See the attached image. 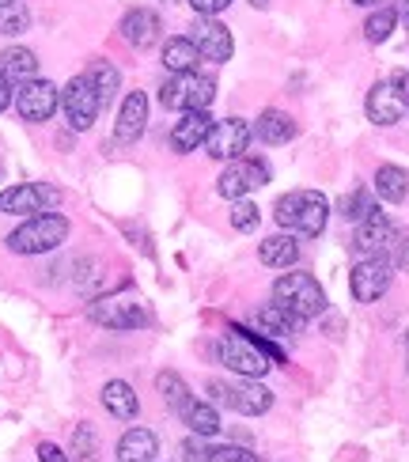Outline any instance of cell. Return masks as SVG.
Returning a JSON list of instances; mask_svg holds the SVG:
<instances>
[{"mask_svg":"<svg viewBox=\"0 0 409 462\" xmlns=\"http://www.w3.org/2000/svg\"><path fill=\"white\" fill-rule=\"evenodd\" d=\"M217 356H220L224 368H231L243 379H258V375H265L273 368V360H284V353L277 349V345L265 341V337L246 334L243 326H231V330L220 337Z\"/></svg>","mask_w":409,"mask_h":462,"instance_id":"6da1fadb","label":"cell"},{"mask_svg":"<svg viewBox=\"0 0 409 462\" xmlns=\"http://www.w3.org/2000/svg\"><path fill=\"white\" fill-rule=\"evenodd\" d=\"M273 217H277L281 227H292L300 236H322L326 220H330V201L319 194V189H292V194L277 198L273 205Z\"/></svg>","mask_w":409,"mask_h":462,"instance_id":"7a4b0ae2","label":"cell"},{"mask_svg":"<svg viewBox=\"0 0 409 462\" xmlns=\"http://www.w3.org/2000/svg\"><path fill=\"white\" fill-rule=\"evenodd\" d=\"M69 239V220L61 213H38L27 217L8 236V250L12 254H50Z\"/></svg>","mask_w":409,"mask_h":462,"instance_id":"3957f363","label":"cell"},{"mask_svg":"<svg viewBox=\"0 0 409 462\" xmlns=\"http://www.w3.org/2000/svg\"><path fill=\"white\" fill-rule=\"evenodd\" d=\"M217 99V80L212 76H201L198 69L193 72H174L171 80L160 88V103L167 110H209V103Z\"/></svg>","mask_w":409,"mask_h":462,"instance_id":"277c9868","label":"cell"},{"mask_svg":"<svg viewBox=\"0 0 409 462\" xmlns=\"http://www.w3.org/2000/svg\"><path fill=\"white\" fill-rule=\"evenodd\" d=\"M273 300L288 307L296 319H315L326 311V292L311 273H284L273 284Z\"/></svg>","mask_w":409,"mask_h":462,"instance_id":"5b68a950","label":"cell"},{"mask_svg":"<svg viewBox=\"0 0 409 462\" xmlns=\"http://www.w3.org/2000/svg\"><path fill=\"white\" fill-rule=\"evenodd\" d=\"M209 402L212 406H228L243 417H262L269 406H273V394L262 387V383H220L212 379L209 383Z\"/></svg>","mask_w":409,"mask_h":462,"instance_id":"8992f818","label":"cell"},{"mask_svg":"<svg viewBox=\"0 0 409 462\" xmlns=\"http://www.w3.org/2000/svg\"><path fill=\"white\" fill-rule=\"evenodd\" d=\"M61 110H65V118L76 133H88L95 125V118H99V110H103V99H99V91H95L91 84V76H72V80L65 84L61 91Z\"/></svg>","mask_w":409,"mask_h":462,"instance_id":"52a82bcc","label":"cell"},{"mask_svg":"<svg viewBox=\"0 0 409 462\" xmlns=\"http://www.w3.org/2000/svg\"><path fill=\"white\" fill-rule=\"evenodd\" d=\"M402 243H405V236L383 213H372L367 220L357 224V250L364 258H395Z\"/></svg>","mask_w":409,"mask_h":462,"instance_id":"ba28073f","label":"cell"},{"mask_svg":"<svg viewBox=\"0 0 409 462\" xmlns=\"http://www.w3.org/2000/svg\"><path fill=\"white\" fill-rule=\"evenodd\" d=\"M88 319L103 330H144L148 326V307L136 300H95L88 307Z\"/></svg>","mask_w":409,"mask_h":462,"instance_id":"9c48e42d","label":"cell"},{"mask_svg":"<svg viewBox=\"0 0 409 462\" xmlns=\"http://www.w3.org/2000/svg\"><path fill=\"white\" fill-rule=\"evenodd\" d=\"M57 189L46 182H23V186H8L0 194V213L5 217H38V213H50L57 205Z\"/></svg>","mask_w":409,"mask_h":462,"instance_id":"30bf717a","label":"cell"},{"mask_svg":"<svg viewBox=\"0 0 409 462\" xmlns=\"http://www.w3.org/2000/svg\"><path fill=\"white\" fill-rule=\"evenodd\" d=\"M391 281H395L391 258H364L353 265V273H349V288H353L357 303H376L379 296H386Z\"/></svg>","mask_w":409,"mask_h":462,"instance_id":"8fae6325","label":"cell"},{"mask_svg":"<svg viewBox=\"0 0 409 462\" xmlns=\"http://www.w3.org/2000/svg\"><path fill=\"white\" fill-rule=\"evenodd\" d=\"M265 182H269V167H265V160L239 156V160H231V167L220 175L217 189H220V198L239 201V198H246V194H255V189L265 186Z\"/></svg>","mask_w":409,"mask_h":462,"instance_id":"7c38bea8","label":"cell"},{"mask_svg":"<svg viewBox=\"0 0 409 462\" xmlns=\"http://www.w3.org/2000/svg\"><path fill=\"white\" fill-rule=\"evenodd\" d=\"M57 106H61V91H57L50 80H27L15 91V110L23 122H34V125L50 122Z\"/></svg>","mask_w":409,"mask_h":462,"instance_id":"4fadbf2b","label":"cell"},{"mask_svg":"<svg viewBox=\"0 0 409 462\" xmlns=\"http://www.w3.org/2000/svg\"><path fill=\"white\" fill-rule=\"evenodd\" d=\"M250 137H255V129L243 118H224L212 125V133L205 137V152L212 160H239V156H246Z\"/></svg>","mask_w":409,"mask_h":462,"instance_id":"5bb4252c","label":"cell"},{"mask_svg":"<svg viewBox=\"0 0 409 462\" xmlns=\"http://www.w3.org/2000/svg\"><path fill=\"white\" fill-rule=\"evenodd\" d=\"M190 38H193V46H198L201 61H212V65H224L231 50H236V38H231V31L217 15H201L198 23L190 27Z\"/></svg>","mask_w":409,"mask_h":462,"instance_id":"9a60e30c","label":"cell"},{"mask_svg":"<svg viewBox=\"0 0 409 462\" xmlns=\"http://www.w3.org/2000/svg\"><path fill=\"white\" fill-rule=\"evenodd\" d=\"M118 31H122V38L133 50H152L163 38V23H160V15H155L152 8H129L122 15Z\"/></svg>","mask_w":409,"mask_h":462,"instance_id":"2e32d148","label":"cell"},{"mask_svg":"<svg viewBox=\"0 0 409 462\" xmlns=\"http://www.w3.org/2000/svg\"><path fill=\"white\" fill-rule=\"evenodd\" d=\"M364 110L376 125H398L402 114H405V95L395 88V80H383V84H376L372 91H367Z\"/></svg>","mask_w":409,"mask_h":462,"instance_id":"e0dca14e","label":"cell"},{"mask_svg":"<svg viewBox=\"0 0 409 462\" xmlns=\"http://www.w3.org/2000/svg\"><path fill=\"white\" fill-rule=\"evenodd\" d=\"M144 122H148V95L129 91L118 110V122H114V144H133L144 133Z\"/></svg>","mask_w":409,"mask_h":462,"instance_id":"ac0fdd59","label":"cell"},{"mask_svg":"<svg viewBox=\"0 0 409 462\" xmlns=\"http://www.w3.org/2000/svg\"><path fill=\"white\" fill-rule=\"evenodd\" d=\"M212 122L209 118V110H186L179 122H174V129H171V148L174 152H193V148H201L205 144V137L212 133Z\"/></svg>","mask_w":409,"mask_h":462,"instance_id":"d6986e66","label":"cell"},{"mask_svg":"<svg viewBox=\"0 0 409 462\" xmlns=\"http://www.w3.org/2000/svg\"><path fill=\"white\" fill-rule=\"evenodd\" d=\"M160 455V439L148 429H129L118 439V462H155Z\"/></svg>","mask_w":409,"mask_h":462,"instance_id":"ffe728a7","label":"cell"},{"mask_svg":"<svg viewBox=\"0 0 409 462\" xmlns=\"http://www.w3.org/2000/svg\"><path fill=\"white\" fill-rule=\"evenodd\" d=\"M103 406H107V413H114L118 420H133L136 413H141V398L133 394V387L125 379H110L103 387Z\"/></svg>","mask_w":409,"mask_h":462,"instance_id":"44dd1931","label":"cell"},{"mask_svg":"<svg viewBox=\"0 0 409 462\" xmlns=\"http://www.w3.org/2000/svg\"><path fill=\"white\" fill-rule=\"evenodd\" d=\"M0 72H5L15 88L27 84V80H38V57L23 46H8L5 53H0Z\"/></svg>","mask_w":409,"mask_h":462,"instance_id":"7402d4cb","label":"cell"},{"mask_svg":"<svg viewBox=\"0 0 409 462\" xmlns=\"http://www.w3.org/2000/svg\"><path fill=\"white\" fill-rule=\"evenodd\" d=\"M255 137L262 144H288L296 137V122H292V114L284 110H262V118L255 125Z\"/></svg>","mask_w":409,"mask_h":462,"instance_id":"603a6c76","label":"cell"},{"mask_svg":"<svg viewBox=\"0 0 409 462\" xmlns=\"http://www.w3.org/2000/svg\"><path fill=\"white\" fill-rule=\"evenodd\" d=\"M201 61L198 46H193L190 34H179V38H167L163 42V69L167 72H193Z\"/></svg>","mask_w":409,"mask_h":462,"instance_id":"cb8c5ba5","label":"cell"},{"mask_svg":"<svg viewBox=\"0 0 409 462\" xmlns=\"http://www.w3.org/2000/svg\"><path fill=\"white\" fill-rule=\"evenodd\" d=\"M258 258L269 269H288V265H296V258H300V243L292 236H269L258 246Z\"/></svg>","mask_w":409,"mask_h":462,"instance_id":"d4e9b609","label":"cell"},{"mask_svg":"<svg viewBox=\"0 0 409 462\" xmlns=\"http://www.w3.org/2000/svg\"><path fill=\"white\" fill-rule=\"evenodd\" d=\"M376 194H379L386 205H402V201L409 198V175H405L402 167H395V163L379 167V171H376Z\"/></svg>","mask_w":409,"mask_h":462,"instance_id":"484cf974","label":"cell"},{"mask_svg":"<svg viewBox=\"0 0 409 462\" xmlns=\"http://www.w3.org/2000/svg\"><path fill=\"white\" fill-rule=\"evenodd\" d=\"M300 322H303V319H296V315H292L288 307H281L277 300L265 303L262 311H258V326H262L265 334H273V337H292V334L300 330Z\"/></svg>","mask_w":409,"mask_h":462,"instance_id":"4316f807","label":"cell"},{"mask_svg":"<svg viewBox=\"0 0 409 462\" xmlns=\"http://www.w3.org/2000/svg\"><path fill=\"white\" fill-rule=\"evenodd\" d=\"M182 420L190 425L193 436H205V439H209V436L220 432V413H217V406H212V402H198V398H193L190 406L182 410Z\"/></svg>","mask_w":409,"mask_h":462,"instance_id":"83f0119b","label":"cell"},{"mask_svg":"<svg viewBox=\"0 0 409 462\" xmlns=\"http://www.w3.org/2000/svg\"><path fill=\"white\" fill-rule=\"evenodd\" d=\"M155 391L163 394V402H167L174 413H182L190 402H193V394H190V387H186V379H182V375H174V372H160V375H155Z\"/></svg>","mask_w":409,"mask_h":462,"instance_id":"f1b7e54d","label":"cell"},{"mask_svg":"<svg viewBox=\"0 0 409 462\" xmlns=\"http://www.w3.org/2000/svg\"><path fill=\"white\" fill-rule=\"evenodd\" d=\"M31 27L27 0H0V34H23Z\"/></svg>","mask_w":409,"mask_h":462,"instance_id":"f546056e","label":"cell"},{"mask_svg":"<svg viewBox=\"0 0 409 462\" xmlns=\"http://www.w3.org/2000/svg\"><path fill=\"white\" fill-rule=\"evenodd\" d=\"M88 76H91L95 91H99V99H103V103H114V95H118V88H122L118 69H114L110 61H95V65L88 69Z\"/></svg>","mask_w":409,"mask_h":462,"instance_id":"4dcf8cb0","label":"cell"},{"mask_svg":"<svg viewBox=\"0 0 409 462\" xmlns=\"http://www.w3.org/2000/svg\"><path fill=\"white\" fill-rule=\"evenodd\" d=\"M395 27H398V12H395V8H379V12L367 15L364 38H367L372 46H379V42H386V38L395 34Z\"/></svg>","mask_w":409,"mask_h":462,"instance_id":"1f68e13d","label":"cell"},{"mask_svg":"<svg viewBox=\"0 0 409 462\" xmlns=\"http://www.w3.org/2000/svg\"><path fill=\"white\" fill-rule=\"evenodd\" d=\"M372 213H379V205H376V198L367 194V189H353V194L341 198V217H345V220L360 224V220H367Z\"/></svg>","mask_w":409,"mask_h":462,"instance_id":"d6a6232c","label":"cell"},{"mask_svg":"<svg viewBox=\"0 0 409 462\" xmlns=\"http://www.w3.org/2000/svg\"><path fill=\"white\" fill-rule=\"evenodd\" d=\"M258 220H262V208L250 205L246 198H239L236 205H231V227H236V231H255Z\"/></svg>","mask_w":409,"mask_h":462,"instance_id":"836d02e7","label":"cell"},{"mask_svg":"<svg viewBox=\"0 0 409 462\" xmlns=\"http://www.w3.org/2000/svg\"><path fill=\"white\" fill-rule=\"evenodd\" d=\"M72 448H76V455H80L84 462H95V451H99V439H95L91 425L76 429V436H72Z\"/></svg>","mask_w":409,"mask_h":462,"instance_id":"e575fe53","label":"cell"},{"mask_svg":"<svg viewBox=\"0 0 409 462\" xmlns=\"http://www.w3.org/2000/svg\"><path fill=\"white\" fill-rule=\"evenodd\" d=\"M182 462H212V448L205 444V436H190L182 444Z\"/></svg>","mask_w":409,"mask_h":462,"instance_id":"d590c367","label":"cell"},{"mask_svg":"<svg viewBox=\"0 0 409 462\" xmlns=\"http://www.w3.org/2000/svg\"><path fill=\"white\" fill-rule=\"evenodd\" d=\"M212 462H258L246 448H212Z\"/></svg>","mask_w":409,"mask_h":462,"instance_id":"8d00e7d4","label":"cell"},{"mask_svg":"<svg viewBox=\"0 0 409 462\" xmlns=\"http://www.w3.org/2000/svg\"><path fill=\"white\" fill-rule=\"evenodd\" d=\"M193 8H198V15H220L231 0H190Z\"/></svg>","mask_w":409,"mask_h":462,"instance_id":"74e56055","label":"cell"},{"mask_svg":"<svg viewBox=\"0 0 409 462\" xmlns=\"http://www.w3.org/2000/svg\"><path fill=\"white\" fill-rule=\"evenodd\" d=\"M38 462H69V455L57 444H38Z\"/></svg>","mask_w":409,"mask_h":462,"instance_id":"f35d334b","label":"cell"},{"mask_svg":"<svg viewBox=\"0 0 409 462\" xmlns=\"http://www.w3.org/2000/svg\"><path fill=\"white\" fill-rule=\"evenodd\" d=\"M12 88H15V84L8 80L5 72H0V110H8V106H12Z\"/></svg>","mask_w":409,"mask_h":462,"instance_id":"ab89813d","label":"cell"},{"mask_svg":"<svg viewBox=\"0 0 409 462\" xmlns=\"http://www.w3.org/2000/svg\"><path fill=\"white\" fill-rule=\"evenodd\" d=\"M353 5H360V8H376V5H383V0H353Z\"/></svg>","mask_w":409,"mask_h":462,"instance_id":"60d3db41","label":"cell"},{"mask_svg":"<svg viewBox=\"0 0 409 462\" xmlns=\"http://www.w3.org/2000/svg\"><path fill=\"white\" fill-rule=\"evenodd\" d=\"M250 5H255V8H265V5H269V0H250Z\"/></svg>","mask_w":409,"mask_h":462,"instance_id":"b9f144b4","label":"cell"},{"mask_svg":"<svg viewBox=\"0 0 409 462\" xmlns=\"http://www.w3.org/2000/svg\"><path fill=\"white\" fill-rule=\"evenodd\" d=\"M405 19H409V0H405Z\"/></svg>","mask_w":409,"mask_h":462,"instance_id":"7bdbcfd3","label":"cell"}]
</instances>
